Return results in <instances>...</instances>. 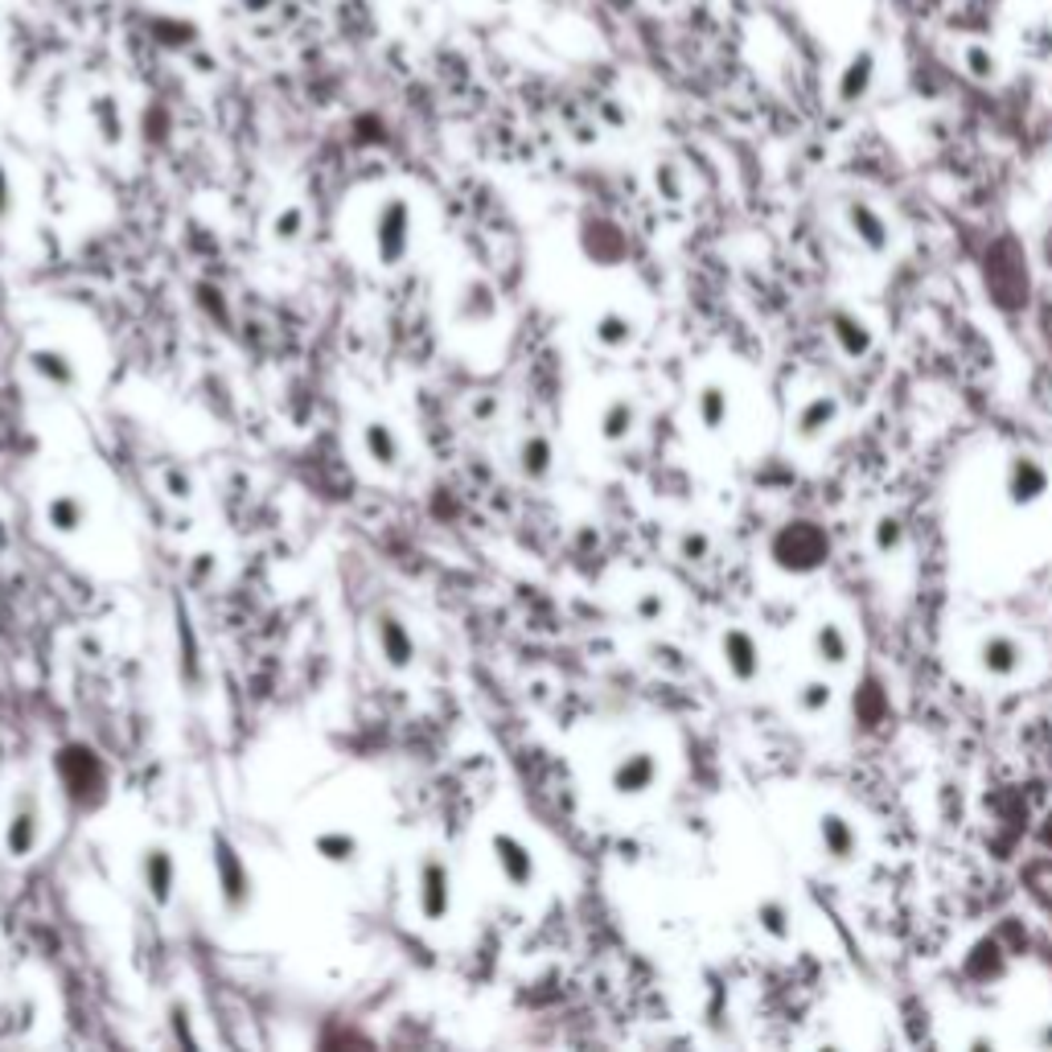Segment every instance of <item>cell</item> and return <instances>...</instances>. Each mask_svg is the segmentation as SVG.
Listing matches in <instances>:
<instances>
[{
    "instance_id": "6da1fadb",
    "label": "cell",
    "mask_w": 1052,
    "mask_h": 1052,
    "mask_svg": "<svg viewBox=\"0 0 1052 1052\" xmlns=\"http://www.w3.org/2000/svg\"><path fill=\"white\" fill-rule=\"evenodd\" d=\"M773 555H777V564L790 567V572H810V567H818L826 559L823 530L810 523L785 526L782 535H777V543H773Z\"/></svg>"
},
{
    "instance_id": "7a4b0ae2",
    "label": "cell",
    "mask_w": 1052,
    "mask_h": 1052,
    "mask_svg": "<svg viewBox=\"0 0 1052 1052\" xmlns=\"http://www.w3.org/2000/svg\"><path fill=\"white\" fill-rule=\"evenodd\" d=\"M1049 486L1052 477L1036 457H1012L1008 469H1003V494H1008L1012 506H1036L1049 494Z\"/></svg>"
},
{
    "instance_id": "3957f363",
    "label": "cell",
    "mask_w": 1052,
    "mask_h": 1052,
    "mask_svg": "<svg viewBox=\"0 0 1052 1052\" xmlns=\"http://www.w3.org/2000/svg\"><path fill=\"white\" fill-rule=\"evenodd\" d=\"M843 218H847L851 235L864 244V251H872V256H884V251H892L889 218L880 215V210L867 202V198H847V206H843Z\"/></svg>"
},
{
    "instance_id": "277c9868",
    "label": "cell",
    "mask_w": 1052,
    "mask_h": 1052,
    "mask_svg": "<svg viewBox=\"0 0 1052 1052\" xmlns=\"http://www.w3.org/2000/svg\"><path fill=\"white\" fill-rule=\"evenodd\" d=\"M974 658L986 678H1015L1024 671V642L1012 634H986L974 649Z\"/></svg>"
},
{
    "instance_id": "5b68a950",
    "label": "cell",
    "mask_w": 1052,
    "mask_h": 1052,
    "mask_svg": "<svg viewBox=\"0 0 1052 1052\" xmlns=\"http://www.w3.org/2000/svg\"><path fill=\"white\" fill-rule=\"evenodd\" d=\"M876 50H867V46H860L855 54L847 58V67L838 70V82H835V99L843 103V108H855V103H864L867 91H872V82H876Z\"/></svg>"
},
{
    "instance_id": "8992f818",
    "label": "cell",
    "mask_w": 1052,
    "mask_h": 1052,
    "mask_svg": "<svg viewBox=\"0 0 1052 1052\" xmlns=\"http://www.w3.org/2000/svg\"><path fill=\"white\" fill-rule=\"evenodd\" d=\"M818 843H823V851L835 864H855L860 860V831L838 810H823L818 814Z\"/></svg>"
},
{
    "instance_id": "52a82bcc",
    "label": "cell",
    "mask_w": 1052,
    "mask_h": 1052,
    "mask_svg": "<svg viewBox=\"0 0 1052 1052\" xmlns=\"http://www.w3.org/2000/svg\"><path fill=\"white\" fill-rule=\"evenodd\" d=\"M719 649H724V666L732 671V678L736 683H753L756 675H761V646H756L753 634H744V629H724V637H719Z\"/></svg>"
},
{
    "instance_id": "ba28073f",
    "label": "cell",
    "mask_w": 1052,
    "mask_h": 1052,
    "mask_svg": "<svg viewBox=\"0 0 1052 1052\" xmlns=\"http://www.w3.org/2000/svg\"><path fill=\"white\" fill-rule=\"evenodd\" d=\"M835 419H838V399L835 395H810L806 404L797 407V416H794V436L797 440H823L831 428H835Z\"/></svg>"
},
{
    "instance_id": "9c48e42d",
    "label": "cell",
    "mask_w": 1052,
    "mask_h": 1052,
    "mask_svg": "<svg viewBox=\"0 0 1052 1052\" xmlns=\"http://www.w3.org/2000/svg\"><path fill=\"white\" fill-rule=\"evenodd\" d=\"M810 649H814V662L818 666H847L851 662V634L838 625V621H818L814 625V637H810Z\"/></svg>"
},
{
    "instance_id": "30bf717a",
    "label": "cell",
    "mask_w": 1052,
    "mask_h": 1052,
    "mask_svg": "<svg viewBox=\"0 0 1052 1052\" xmlns=\"http://www.w3.org/2000/svg\"><path fill=\"white\" fill-rule=\"evenodd\" d=\"M831 334H835L838 350L847 358H864L872 350V329L855 312H831Z\"/></svg>"
},
{
    "instance_id": "8fae6325",
    "label": "cell",
    "mask_w": 1052,
    "mask_h": 1052,
    "mask_svg": "<svg viewBox=\"0 0 1052 1052\" xmlns=\"http://www.w3.org/2000/svg\"><path fill=\"white\" fill-rule=\"evenodd\" d=\"M654 777H658V761L649 753H634L625 756L617 765V773H613V785H617L621 794H642V790H649L654 785Z\"/></svg>"
},
{
    "instance_id": "7c38bea8",
    "label": "cell",
    "mask_w": 1052,
    "mask_h": 1052,
    "mask_svg": "<svg viewBox=\"0 0 1052 1052\" xmlns=\"http://www.w3.org/2000/svg\"><path fill=\"white\" fill-rule=\"evenodd\" d=\"M962 58V70L971 75L974 82H999V75H1003V62H999L995 46H986V41H966L959 50Z\"/></svg>"
},
{
    "instance_id": "4fadbf2b",
    "label": "cell",
    "mask_w": 1052,
    "mask_h": 1052,
    "mask_svg": "<svg viewBox=\"0 0 1052 1052\" xmlns=\"http://www.w3.org/2000/svg\"><path fill=\"white\" fill-rule=\"evenodd\" d=\"M756 925L770 933L773 942H790L794 937V909L777 901V896H770V901L756 904Z\"/></svg>"
},
{
    "instance_id": "5bb4252c",
    "label": "cell",
    "mask_w": 1052,
    "mask_h": 1052,
    "mask_svg": "<svg viewBox=\"0 0 1052 1052\" xmlns=\"http://www.w3.org/2000/svg\"><path fill=\"white\" fill-rule=\"evenodd\" d=\"M831 703H835V687L826 683V678H802L794 691V707L802 715H810V719H818V715L831 712Z\"/></svg>"
},
{
    "instance_id": "9a60e30c",
    "label": "cell",
    "mask_w": 1052,
    "mask_h": 1052,
    "mask_svg": "<svg viewBox=\"0 0 1052 1052\" xmlns=\"http://www.w3.org/2000/svg\"><path fill=\"white\" fill-rule=\"evenodd\" d=\"M695 411H699V424L707 428V433H719L724 424H728V391L724 387H715V383H707L699 391V399H695Z\"/></svg>"
},
{
    "instance_id": "2e32d148",
    "label": "cell",
    "mask_w": 1052,
    "mask_h": 1052,
    "mask_svg": "<svg viewBox=\"0 0 1052 1052\" xmlns=\"http://www.w3.org/2000/svg\"><path fill=\"white\" fill-rule=\"evenodd\" d=\"M904 523L896 518V514H884L876 523V530H872V543H876V552L880 555H901L904 552Z\"/></svg>"
},
{
    "instance_id": "e0dca14e",
    "label": "cell",
    "mask_w": 1052,
    "mask_h": 1052,
    "mask_svg": "<svg viewBox=\"0 0 1052 1052\" xmlns=\"http://www.w3.org/2000/svg\"><path fill=\"white\" fill-rule=\"evenodd\" d=\"M95 120H99V128H103V136H108V140H120V108L111 103L108 95H99V99H95Z\"/></svg>"
},
{
    "instance_id": "ac0fdd59",
    "label": "cell",
    "mask_w": 1052,
    "mask_h": 1052,
    "mask_svg": "<svg viewBox=\"0 0 1052 1052\" xmlns=\"http://www.w3.org/2000/svg\"><path fill=\"white\" fill-rule=\"evenodd\" d=\"M634 428V407L629 404H613V411L605 416V436H613V440H621V436Z\"/></svg>"
},
{
    "instance_id": "d6986e66",
    "label": "cell",
    "mask_w": 1052,
    "mask_h": 1052,
    "mask_svg": "<svg viewBox=\"0 0 1052 1052\" xmlns=\"http://www.w3.org/2000/svg\"><path fill=\"white\" fill-rule=\"evenodd\" d=\"M654 177H658V186H662V193H666V198H678V193H683V177H678V169L671 161L658 165V173H654Z\"/></svg>"
},
{
    "instance_id": "ffe728a7",
    "label": "cell",
    "mask_w": 1052,
    "mask_h": 1052,
    "mask_svg": "<svg viewBox=\"0 0 1052 1052\" xmlns=\"http://www.w3.org/2000/svg\"><path fill=\"white\" fill-rule=\"evenodd\" d=\"M601 338H605L608 346L629 341V321H621V317H605V321H601Z\"/></svg>"
},
{
    "instance_id": "44dd1931",
    "label": "cell",
    "mask_w": 1052,
    "mask_h": 1052,
    "mask_svg": "<svg viewBox=\"0 0 1052 1052\" xmlns=\"http://www.w3.org/2000/svg\"><path fill=\"white\" fill-rule=\"evenodd\" d=\"M683 547H687V555H695V559H699V555H707V547H712V543H707V535H687V539H683Z\"/></svg>"
},
{
    "instance_id": "7402d4cb",
    "label": "cell",
    "mask_w": 1052,
    "mask_h": 1052,
    "mask_svg": "<svg viewBox=\"0 0 1052 1052\" xmlns=\"http://www.w3.org/2000/svg\"><path fill=\"white\" fill-rule=\"evenodd\" d=\"M642 613H646V617H654V613H662V601H654V596H646V601H642Z\"/></svg>"
},
{
    "instance_id": "603a6c76",
    "label": "cell",
    "mask_w": 1052,
    "mask_h": 1052,
    "mask_svg": "<svg viewBox=\"0 0 1052 1052\" xmlns=\"http://www.w3.org/2000/svg\"><path fill=\"white\" fill-rule=\"evenodd\" d=\"M971 1049H995V1040H991V1036H974Z\"/></svg>"
},
{
    "instance_id": "cb8c5ba5",
    "label": "cell",
    "mask_w": 1052,
    "mask_h": 1052,
    "mask_svg": "<svg viewBox=\"0 0 1052 1052\" xmlns=\"http://www.w3.org/2000/svg\"><path fill=\"white\" fill-rule=\"evenodd\" d=\"M1036 1044H1052V1024L1044 1028V1032H1040V1036H1036Z\"/></svg>"
},
{
    "instance_id": "d4e9b609",
    "label": "cell",
    "mask_w": 1052,
    "mask_h": 1052,
    "mask_svg": "<svg viewBox=\"0 0 1052 1052\" xmlns=\"http://www.w3.org/2000/svg\"><path fill=\"white\" fill-rule=\"evenodd\" d=\"M0 198H4V177H0Z\"/></svg>"
},
{
    "instance_id": "484cf974",
    "label": "cell",
    "mask_w": 1052,
    "mask_h": 1052,
    "mask_svg": "<svg viewBox=\"0 0 1052 1052\" xmlns=\"http://www.w3.org/2000/svg\"><path fill=\"white\" fill-rule=\"evenodd\" d=\"M494 4H514V0H494Z\"/></svg>"
}]
</instances>
